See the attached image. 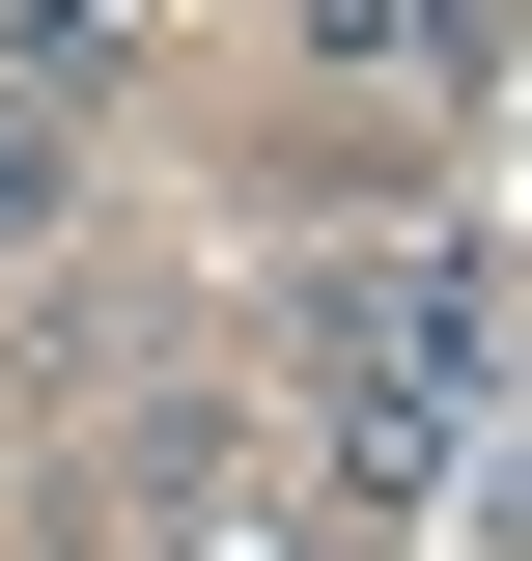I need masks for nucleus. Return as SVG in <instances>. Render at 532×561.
<instances>
[{
	"instance_id": "7ed1b4c3",
	"label": "nucleus",
	"mask_w": 532,
	"mask_h": 561,
	"mask_svg": "<svg viewBox=\"0 0 532 561\" xmlns=\"http://www.w3.org/2000/svg\"><path fill=\"white\" fill-rule=\"evenodd\" d=\"M113 28H140V0H0V84H84Z\"/></svg>"
},
{
	"instance_id": "f03ea898",
	"label": "nucleus",
	"mask_w": 532,
	"mask_h": 561,
	"mask_svg": "<svg viewBox=\"0 0 532 561\" xmlns=\"http://www.w3.org/2000/svg\"><path fill=\"white\" fill-rule=\"evenodd\" d=\"M309 28H336L365 84H476V57H505V0H309Z\"/></svg>"
},
{
	"instance_id": "f257e3e1",
	"label": "nucleus",
	"mask_w": 532,
	"mask_h": 561,
	"mask_svg": "<svg viewBox=\"0 0 532 561\" xmlns=\"http://www.w3.org/2000/svg\"><path fill=\"white\" fill-rule=\"evenodd\" d=\"M476 449H505V280H476V253L309 280V505H336V534H420Z\"/></svg>"
}]
</instances>
